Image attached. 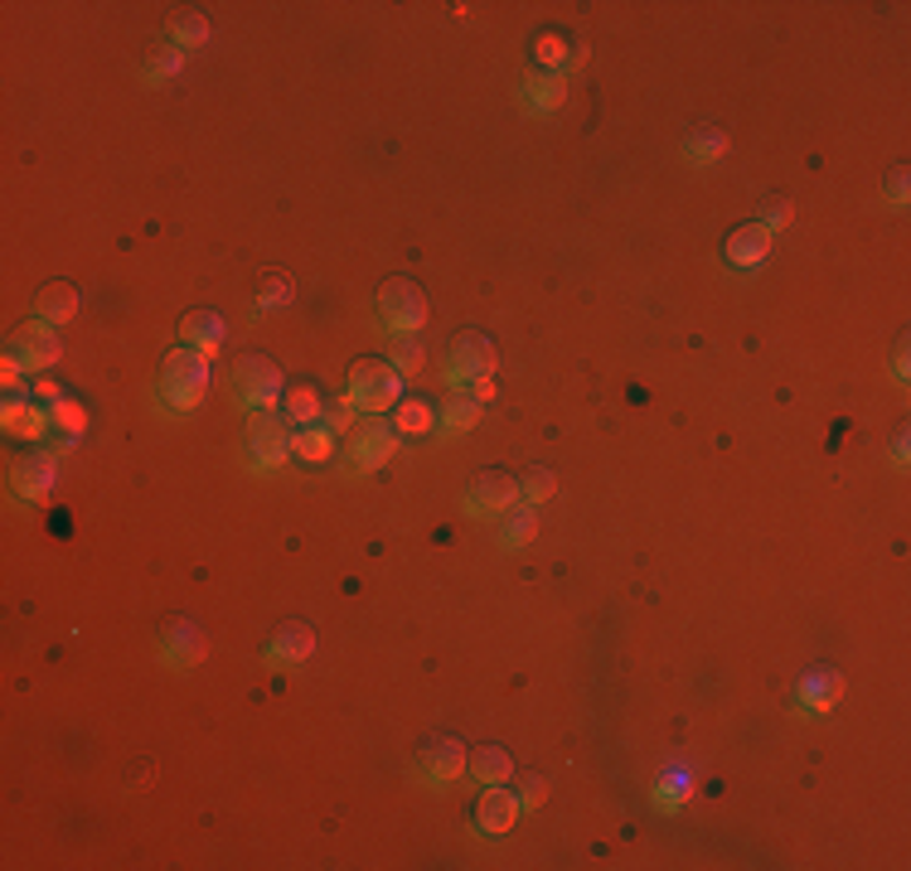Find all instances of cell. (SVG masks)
Returning a JSON list of instances; mask_svg holds the SVG:
<instances>
[{"mask_svg":"<svg viewBox=\"0 0 911 871\" xmlns=\"http://www.w3.org/2000/svg\"><path fill=\"white\" fill-rule=\"evenodd\" d=\"M34 315H40V320H48V325L73 320V315H78V291H73L68 281H48L40 296H34Z\"/></svg>","mask_w":911,"mask_h":871,"instance_id":"603a6c76","label":"cell"},{"mask_svg":"<svg viewBox=\"0 0 911 871\" xmlns=\"http://www.w3.org/2000/svg\"><path fill=\"white\" fill-rule=\"evenodd\" d=\"M170 40H175L180 54H185V48H199L204 40H209V20H204V15H180L175 24H170Z\"/></svg>","mask_w":911,"mask_h":871,"instance_id":"d6a6232c","label":"cell"},{"mask_svg":"<svg viewBox=\"0 0 911 871\" xmlns=\"http://www.w3.org/2000/svg\"><path fill=\"white\" fill-rule=\"evenodd\" d=\"M495 363H500L495 339L480 335V329H460V335H452V345H446V383L456 392H466L476 378H490Z\"/></svg>","mask_w":911,"mask_h":871,"instance_id":"5b68a950","label":"cell"},{"mask_svg":"<svg viewBox=\"0 0 911 871\" xmlns=\"http://www.w3.org/2000/svg\"><path fill=\"white\" fill-rule=\"evenodd\" d=\"M48 416H54L58 436H73V440H78L83 432H88V412H83V407H78V402H73V398H58L54 407H48Z\"/></svg>","mask_w":911,"mask_h":871,"instance_id":"1f68e13d","label":"cell"},{"mask_svg":"<svg viewBox=\"0 0 911 871\" xmlns=\"http://www.w3.org/2000/svg\"><path fill=\"white\" fill-rule=\"evenodd\" d=\"M533 58L543 64V73H563V64L573 58V44H567L557 30H543L539 40H533Z\"/></svg>","mask_w":911,"mask_h":871,"instance_id":"f1b7e54d","label":"cell"},{"mask_svg":"<svg viewBox=\"0 0 911 871\" xmlns=\"http://www.w3.org/2000/svg\"><path fill=\"white\" fill-rule=\"evenodd\" d=\"M514 799H519V808H539L543 799H549V780H543V775H529V780H524V790H519Z\"/></svg>","mask_w":911,"mask_h":871,"instance_id":"f35d334b","label":"cell"},{"mask_svg":"<svg viewBox=\"0 0 911 871\" xmlns=\"http://www.w3.org/2000/svg\"><path fill=\"white\" fill-rule=\"evenodd\" d=\"M291 436L296 426L282 412H252L248 422V465L252 470H282L291 460Z\"/></svg>","mask_w":911,"mask_h":871,"instance_id":"8992f818","label":"cell"},{"mask_svg":"<svg viewBox=\"0 0 911 871\" xmlns=\"http://www.w3.org/2000/svg\"><path fill=\"white\" fill-rule=\"evenodd\" d=\"M161 658L170 668H194L204 658V640L189 620H170L161 630Z\"/></svg>","mask_w":911,"mask_h":871,"instance_id":"e0dca14e","label":"cell"},{"mask_svg":"<svg viewBox=\"0 0 911 871\" xmlns=\"http://www.w3.org/2000/svg\"><path fill=\"white\" fill-rule=\"evenodd\" d=\"M228 383H234V398L248 412H276L282 407L286 378L267 353H242V359L234 363V373H228Z\"/></svg>","mask_w":911,"mask_h":871,"instance_id":"7a4b0ae2","label":"cell"},{"mask_svg":"<svg viewBox=\"0 0 911 871\" xmlns=\"http://www.w3.org/2000/svg\"><path fill=\"white\" fill-rule=\"evenodd\" d=\"M345 398L355 402L359 416H383L403 402V373H398L388 359H359L349 368V383Z\"/></svg>","mask_w":911,"mask_h":871,"instance_id":"6da1fadb","label":"cell"},{"mask_svg":"<svg viewBox=\"0 0 911 871\" xmlns=\"http://www.w3.org/2000/svg\"><path fill=\"white\" fill-rule=\"evenodd\" d=\"M436 426H442V436H466L480 426V402L470 398V392H452V398L442 402V412H436Z\"/></svg>","mask_w":911,"mask_h":871,"instance_id":"ffe728a7","label":"cell"},{"mask_svg":"<svg viewBox=\"0 0 911 871\" xmlns=\"http://www.w3.org/2000/svg\"><path fill=\"white\" fill-rule=\"evenodd\" d=\"M388 363H393L398 373H422V363H427V345H422L417 335L393 339V349H388Z\"/></svg>","mask_w":911,"mask_h":871,"instance_id":"4dcf8cb0","label":"cell"},{"mask_svg":"<svg viewBox=\"0 0 911 871\" xmlns=\"http://www.w3.org/2000/svg\"><path fill=\"white\" fill-rule=\"evenodd\" d=\"M557 494V475L549 470V465H533V470L524 475V480H519V499H524V504H549V499Z\"/></svg>","mask_w":911,"mask_h":871,"instance_id":"f546056e","label":"cell"},{"mask_svg":"<svg viewBox=\"0 0 911 871\" xmlns=\"http://www.w3.org/2000/svg\"><path fill=\"white\" fill-rule=\"evenodd\" d=\"M373 311H379V325L393 339L417 335V329L427 325V296H422V286H417V281H408V276H388L379 286Z\"/></svg>","mask_w":911,"mask_h":871,"instance_id":"277c9868","label":"cell"},{"mask_svg":"<svg viewBox=\"0 0 911 871\" xmlns=\"http://www.w3.org/2000/svg\"><path fill=\"white\" fill-rule=\"evenodd\" d=\"M209 392V359L194 349H175L161 368V398L170 412H194Z\"/></svg>","mask_w":911,"mask_h":871,"instance_id":"3957f363","label":"cell"},{"mask_svg":"<svg viewBox=\"0 0 911 871\" xmlns=\"http://www.w3.org/2000/svg\"><path fill=\"white\" fill-rule=\"evenodd\" d=\"M524 107L529 112H557V107L567 102V73H529V83H524Z\"/></svg>","mask_w":911,"mask_h":871,"instance_id":"ac0fdd59","label":"cell"},{"mask_svg":"<svg viewBox=\"0 0 911 871\" xmlns=\"http://www.w3.org/2000/svg\"><path fill=\"white\" fill-rule=\"evenodd\" d=\"M224 315H214V311H189L185 320H180V345L194 349V353H204V359H218V349H224Z\"/></svg>","mask_w":911,"mask_h":871,"instance_id":"2e32d148","label":"cell"},{"mask_svg":"<svg viewBox=\"0 0 911 871\" xmlns=\"http://www.w3.org/2000/svg\"><path fill=\"white\" fill-rule=\"evenodd\" d=\"M291 456L306 460V465H325L335 456V432L325 422H311V426H296V436H291Z\"/></svg>","mask_w":911,"mask_h":871,"instance_id":"7402d4cb","label":"cell"},{"mask_svg":"<svg viewBox=\"0 0 911 871\" xmlns=\"http://www.w3.org/2000/svg\"><path fill=\"white\" fill-rule=\"evenodd\" d=\"M839 688H844V683L834 678V673H824V668L810 673V678L800 683V707H805V711H829L834 697H839Z\"/></svg>","mask_w":911,"mask_h":871,"instance_id":"4316f807","label":"cell"},{"mask_svg":"<svg viewBox=\"0 0 911 871\" xmlns=\"http://www.w3.org/2000/svg\"><path fill=\"white\" fill-rule=\"evenodd\" d=\"M466 392H470V398L480 402V407H485V402H495V398H500V392H495V383H490V378H476V383H470Z\"/></svg>","mask_w":911,"mask_h":871,"instance_id":"ab89813d","label":"cell"},{"mask_svg":"<svg viewBox=\"0 0 911 871\" xmlns=\"http://www.w3.org/2000/svg\"><path fill=\"white\" fill-rule=\"evenodd\" d=\"M718 155H727V131H718V127H703V131H694V137L684 141V161L688 165H713Z\"/></svg>","mask_w":911,"mask_h":871,"instance_id":"83f0119b","label":"cell"},{"mask_svg":"<svg viewBox=\"0 0 911 871\" xmlns=\"http://www.w3.org/2000/svg\"><path fill=\"white\" fill-rule=\"evenodd\" d=\"M892 373H897V378H902V383H907V339H902V345H897V359H892Z\"/></svg>","mask_w":911,"mask_h":871,"instance_id":"b9f144b4","label":"cell"},{"mask_svg":"<svg viewBox=\"0 0 911 871\" xmlns=\"http://www.w3.org/2000/svg\"><path fill=\"white\" fill-rule=\"evenodd\" d=\"M321 422H325V426H330V432H335V436H345V432H349V426H355V402H349V398H339V402H330V407H325V412H321Z\"/></svg>","mask_w":911,"mask_h":871,"instance_id":"8d00e7d4","label":"cell"},{"mask_svg":"<svg viewBox=\"0 0 911 871\" xmlns=\"http://www.w3.org/2000/svg\"><path fill=\"white\" fill-rule=\"evenodd\" d=\"M533 537H539V509L533 504H509L505 513H500V547L505 552H519V547H529Z\"/></svg>","mask_w":911,"mask_h":871,"instance_id":"d6986e66","label":"cell"},{"mask_svg":"<svg viewBox=\"0 0 911 871\" xmlns=\"http://www.w3.org/2000/svg\"><path fill=\"white\" fill-rule=\"evenodd\" d=\"M436 426V412L427 407V402H417V398H403L393 407V432L398 436H427Z\"/></svg>","mask_w":911,"mask_h":871,"instance_id":"484cf974","label":"cell"},{"mask_svg":"<svg viewBox=\"0 0 911 871\" xmlns=\"http://www.w3.org/2000/svg\"><path fill=\"white\" fill-rule=\"evenodd\" d=\"M311 649H315V630H311L306 620H291V624H282V630L272 634V644H267V668H296V664H306Z\"/></svg>","mask_w":911,"mask_h":871,"instance_id":"4fadbf2b","label":"cell"},{"mask_svg":"<svg viewBox=\"0 0 911 871\" xmlns=\"http://www.w3.org/2000/svg\"><path fill=\"white\" fill-rule=\"evenodd\" d=\"M291 301V281L286 276H267L262 291H258V311H276V305Z\"/></svg>","mask_w":911,"mask_h":871,"instance_id":"d590c367","label":"cell"},{"mask_svg":"<svg viewBox=\"0 0 911 871\" xmlns=\"http://www.w3.org/2000/svg\"><path fill=\"white\" fill-rule=\"evenodd\" d=\"M519 799L505 790V784H490V790H480V804H476V828L490 832V838H505L509 828L519 824Z\"/></svg>","mask_w":911,"mask_h":871,"instance_id":"5bb4252c","label":"cell"},{"mask_svg":"<svg viewBox=\"0 0 911 871\" xmlns=\"http://www.w3.org/2000/svg\"><path fill=\"white\" fill-rule=\"evenodd\" d=\"M0 426H6V436L40 440L48 426H54V416H48L44 402H30V398H20V392H6V402H0Z\"/></svg>","mask_w":911,"mask_h":871,"instance_id":"7c38bea8","label":"cell"},{"mask_svg":"<svg viewBox=\"0 0 911 871\" xmlns=\"http://www.w3.org/2000/svg\"><path fill=\"white\" fill-rule=\"evenodd\" d=\"M321 412H325V402H321V388H315V383H296V388L282 392V416L291 426L321 422Z\"/></svg>","mask_w":911,"mask_h":871,"instance_id":"d4e9b609","label":"cell"},{"mask_svg":"<svg viewBox=\"0 0 911 871\" xmlns=\"http://www.w3.org/2000/svg\"><path fill=\"white\" fill-rule=\"evenodd\" d=\"M466 770H470V780L490 790V784H509V775H514V760H509L505 745H480V751L466 760Z\"/></svg>","mask_w":911,"mask_h":871,"instance_id":"cb8c5ba5","label":"cell"},{"mask_svg":"<svg viewBox=\"0 0 911 871\" xmlns=\"http://www.w3.org/2000/svg\"><path fill=\"white\" fill-rule=\"evenodd\" d=\"M417 775L432 790H446V784H456L466 775V745H460V736H432L417 755Z\"/></svg>","mask_w":911,"mask_h":871,"instance_id":"8fae6325","label":"cell"},{"mask_svg":"<svg viewBox=\"0 0 911 871\" xmlns=\"http://www.w3.org/2000/svg\"><path fill=\"white\" fill-rule=\"evenodd\" d=\"M771 248H776V232L771 228H761V224H742L727 238V248H723V257H727V266H742V272H751V266H761L771 257Z\"/></svg>","mask_w":911,"mask_h":871,"instance_id":"9a60e30c","label":"cell"},{"mask_svg":"<svg viewBox=\"0 0 911 871\" xmlns=\"http://www.w3.org/2000/svg\"><path fill=\"white\" fill-rule=\"evenodd\" d=\"M650 794H654V808H660V814H679V808L694 799V770H664V775L650 784Z\"/></svg>","mask_w":911,"mask_h":871,"instance_id":"44dd1931","label":"cell"},{"mask_svg":"<svg viewBox=\"0 0 911 871\" xmlns=\"http://www.w3.org/2000/svg\"><path fill=\"white\" fill-rule=\"evenodd\" d=\"M58 335H54V325L40 320L34 315L30 325H20L15 335H10V345H6V359H15L24 373H44V368H54L58 363Z\"/></svg>","mask_w":911,"mask_h":871,"instance_id":"ba28073f","label":"cell"},{"mask_svg":"<svg viewBox=\"0 0 911 871\" xmlns=\"http://www.w3.org/2000/svg\"><path fill=\"white\" fill-rule=\"evenodd\" d=\"M460 504H466L470 519H490V513L500 519L509 504H519V480L505 470H480L476 480L466 485V499H460Z\"/></svg>","mask_w":911,"mask_h":871,"instance_id":"30bf717a","label":"cell"},{"mask_svg":"<svg viewBox=\"0 0 911 871\" xmlns=\"http://www.w3.org/2000/svg\"><path fill=\"white\" fill-rule=\"evenodd\" d=\"M892 460L907 465V432H897V446H892Z\"/></svg>","mask_w":911,"mask_h":871,"instance_id":"7bdbcfd3","label":"cell"},{"mask_svg":"<svg viewBox=\"0 0 911 871\" xmlns=\"http://www.w3.org/2000/svg\"><path fill=\"white\" fill-rule=\"evenodd\" d=\"M20 373H24V368H20L15 359L0 363V383H6V392H15V388H20Z\"/></svg>","mask_w":911,"mask_h":871,"instance_id":"60d3db41","label":"cell"},{"mask_svg":"<svg viewBox=\"0 0 911 871\" xmlns=\"http://www.w3.org/2000/svg\"><path fill=\"white\" fill-rule=\"evenodd\" d=\"M54 480H58V460H54V450L30 446L24 456L10 460V489H15V499H24V504H40V499H48Z\"/></svg>","mask_w":911,"mask_h":871,"instance_id":"9c48e42d","label":"cell"},{"mask_svg":"<svg viewBox=\"0 0 911 871\" xmlns=\"http://www.w3.org/2000/svg\"><path fill=\"white\" fill-rule=\"evenodd\" d=\"M180 64H185V54H180V48H165V54H155L151 58V68H145V83H165V78H175L180 73Z\"/></svg>","mask_w":911,"mask_h":871,"instance_id":"836d02e7","label":"cell"},{"mask_svg":"<svg viewBox=\"0 0 911 871\" xmlns=\"http://www.w3.org/2000/svg\"><path fill=\"white\" fill-rule=\"evenodd\" d=\"M907 194H911V175H907V165H897L888 184H882V204L888 208H907Z\"/></svg>","mask_w":911,"mask_h":871,"instance_id":"e575fe53","label":"cell"},{"mask_svg":"<svg viewBox=\"0 0 911 871\" xmlns=\"http://www.w3.org/2000/svg\"><path fill=\"white\" fill-rule=\"evenodd\" d=\"M398 450V432L393 422H383V416H364V422L349 432V470H383L388 460H393Z\"/></svg>","mask_w":911,"mask_h":871,"instance_id":"52a82bcc","label":"cell"},{"mask_svg":"<svg viewBox=\"0 0 911 871\" xmlns=\"http://www.w3.org/2000/svg\"><path fill=\"white\" fill-rule=\"evenodd\" d=\"M791 218H795L791 199H781V194H776V199H767V204H761V218H757V224L776 232V228H785V224H791Z\"/></svg>","mask_w":911,"mask_h":871,"instance_id":"74e56055","label":"cell"}]
</instances>
